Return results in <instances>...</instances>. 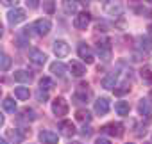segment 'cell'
I'll return each instance as SVG.
<instances>
[{"label": "cell", "instance_id": "6da1fadb", "mask_svg": "<svg viewBox=\"0 0 152 144\" xmlns=\"http://www.w3.org/2000/svg\"><path fill=\"white\" fill-rule=\"evenodd\" d=\"M90 96H91V93L88 89V84H81L77 87V91L73 93V102H77V103H88Z\"/></svg>", "mask_w": 152, "mask_h": 144}, {"label": "cell", "instance_id": "7a4b0ae2", "mask_svg": "<svg viewBox=\"0 0 152 144\" xmlns=\"http://www.w3.org/2000/svg\"><path fill=\"white\" fill-rule=\"evenodd\" d=\"M68 109H70V107H68V102H66L64 98H61V96L52 102V112H54L56 116H59V117H61V116H66V114H68Z\"/></svg>", "mask_w": 152, "mask_h": 144}, {"label": "cell", "instance_id": "3957f363", "mask_svg": "<svg viewBox=\"0 0 152 144\" xmlns=\"http://www.w3.org/2000/svg\"><path fill=\"white\" fill-rule=\"evenodd\" d=\"M106 135H111V137H122L124 135V125L122 123H107L100 128Z\"/></svg>", "mask_w": 152, "mask_h": 144}, {"label": "cell", "instance_id": "277c9868", "mask_svg": "<svg viewBox=\"0 0 152 144\" xmlns=\"http://www.w3.org/2000/svg\"><path fill=\"white\" fill-rule=\"evenodd\" d=\"M77 53H79V57H81L86 64H91V62L95 60V55H93L91 48H90L86 43H81V45L77 46Z\"/></svg>", "mask_w": 152, "mask_h": 144}, {"label": "cell", "instance_id": "5b68a950", "mask_svg": "<svg viewBox=\"0 0 152 144\" xmlns=\"http://www.w3.org/2000/svg\"><path fill=\"white\" fill-rule=\"evenodd\" d=\"M90 22H91V14L90 13H79L77 16H75V20H73V27L79 29V30H84L90 25Z\"/></svg>", "mask_w": 152, "mask_h": 144}, {"label": "cell", "instance_id": "8992f818", "mask_svg": "<svg viewBox=\"0 0 152 144\" xmlns=\"http://www.w3.org/2000/svg\"><path fill=\"white\" fill-rule=\"evenodd\" d=\"M7 20H9L11 25H18V23H22V22L25 20V11L15 7V9H11V11L7 13Z\"/></svg>", "mask_w": 152, "mask_h": 144}, {"label": "cell", "instance_id": "52a82bcc", "mask_svg": "<svg viewBox=\"0 0 152 144\" xmlns=\"http://www.w3.org/2000/svg\"><path fill=\"white\" fill-rule=\"evenodd\" d=\"M32 29L36 30L38 36H47L50 32V29H52V23L48 20H36L34 25H32Z\"/></svg>", "mask_w": 152, "mask_h": 144}, {"label": "cell", "instance_id": "ba28073f", "mask_svg": "<svg viewBox=\"0 0 152 144\" xmlns=\"http://www.w3.org/2000/svg\"><path fill=\"white\" fill-rule=\"evenodd\" d=\"M97 52H99L102 60H109L111 59V45H109V41L107 39L106 41H99L97 43Z\"/></svg>", "mask_w": 152, "mask_h": 144}, {"label": "cell", "instance_id": "9c48e42d", "mask_svg": "<svg viewBox=\"0 0 152 144\" xmlns=\"http://www.w3.org/2000/svg\"><path fill=\"white\" fill-rule=\"evenodd\" d=\"M29 59H31V62L36 64V66H43V64L47 62V55H45L41 50H38V48H34V50L29 52Z\"/></svg>", "mask_w": 152, "mask_h": 144}, {"label": "cell", "instance_id": "30bf717a", "mask_svg": "<svg viewBox=\"0 0 152 144\" xmlns=\"http://www.w3.org/2000/svg\"><path fill=\"white\" fill-rule=\"evenodd\" d=\"M54 53L57 55V57H66L68 53H70V45L66 43V41H56L54 43Z\"/></svg>", "mask_w": 152, "mask_h": 144}, {"label": "cell", "instance_id": "8fae6325", "mask_svg": "<svg viewBox=\"0 0 152 144\" xmlns=\"http://www.w3.org/2000/svg\"><path fill=\"white\" fill-rule=\"evenodd\" d=\"M39 140L43 142V144H57V133H54V132H50V130H41L39 132Z\"/></svg>", "mask_w": 152, "mask_h": 144}, {"label": "cell", "instance_id": "7c38bea8", "mask_svg": "<svg viewBox=\"0 0 152 144\" xmlns=\"http://www.w3.org/2000/svg\"><path fill=\"white\" fill-rule=\"evenodd\" d=\"M95 112L99 116H106L109 112V100L107 98H99L95 102Z\"/></svg>", "mask_w": 152, "mask_h": 144}, {"label": "cell", "instance_id": "4fadbf2b", "mask_svg": "<svg viewBox=\"0 0 152 144\" xmlns=\"http://www.w3.org/2000/svg\"><path fill=\"white\" fill-rule=\"evenodd\" d=\"M59 130H61V133H63L64 137H73L75 133H77V130H75V126H73L72 121H61Z\"/></svg>", "mask_w": 152, "mask_h": 144}, {"label": "cell", "instance_id": "5bb4252c", "mask_svg": "<svg viewBox=\"0 0 152 144\" xmlns=\"http://www.w3.org/2000/svg\"><path fill=\"white\" fill-rule=\"evenodd\" d=\"M68 69L72 71L73 77H83V75L86 73V68H84L81 62H77V60H72V62L68 64Z\"/></svg>", "mask_w": 152, "mask_h": 144}, {"label": "cell", "instance_id": "9a60e30c", "mask_svg": "<svg viewBox=\"0 0 152 144\" xmlns=\"http://www.w3.org/2000/svg\"><path fill=\"white\" fill-rule=\"evenodd\" d=\"M6 135H7V139H9L13 144H22V140H23V137H25L20 130H15V128H13V130H7Z\"/></svg>", "mask_w": 152, "mask_h": 144}, {"label": "cell", "instance_id": "2e32d148", "mask_svg": "<svg viewBox=\"0 0 152 144\" xmlns=\"http://www.w3.org/2000/svg\"><path fill=\"white\" fill-rule=\"evenodd\" d=\"M63 11L68 16L75 14V11H77V0H63Z\"/></svg>", "mask_w": 152, "mask_h": 144}, {"label": "cell", "instance_id": "e0dca14e", "mask_svg": "<svg viewBox=\"0 0 152 144\" xmlns=\"http://www.w3.org/2000/svg\"><path fill=\"white\" fill-rule=\"evenodd\" d=\"M115 82H116V71H111L109 75H106V77L102 78V87L113 89V87H115Z\"/></svg>", "mask_w": 152, "mask_h": 144}, {"label": "cell", "instance_id": "ac0fdd59", "mask_svg": "<svg viewBox=\"0 0 152 144\" xmlns=\"http://www.w3.org/2000/svg\"><path fill=\"white\" fill-rule=\"evenodd\" d=\"M140 77H141L143 82L152 84V66H143V68L140 69Z\"/></svg>", "mask_w": 152, "mask_h": 144}, {"label": "cell", "instance_id": "d6986e66", "mask_svg": "<svg viewBox=\"0 0 152 144\" xmlns=\"http://www.w3.org/2000/svg\"><path fill=\"white\" fill-rule=\"evenodd\" d=\"M64 71H66L64 64H61V62H52L50 64V73H54L56 77H64Z\"/></svg>", "mask_w": 152, "mask_h": 144}, {"label": "cell", "instance_id": "ffe728a7", "mask_svg": "<svg viewBox=\"0 0 152 144\" xmlns=\"http://www.w3.org/2000/svg\"><path fill=\"white\" fill-rule=\"evenodd\" d=\"M138 110H140V114H143V116H147V117H152V107L148 105L147 100H140Z\"/></svg>", "mask_w": 152, "mask_h": 144}, {"label": "cell", "instance_id": "44dd1931", "mask_svg": "<svg viewBox=\"0 0 152 144\" xmlns=\"http://www.w3.org/2000/svg\"><path fill=\"white\" fill-rule=\"evenodd\" d=\"M11 64H13V60L7 53H0V71H7L11 68Z\"/></svg>", "mask_w": 152, "mask_h": 144}, {"label": "cell", "instance_id": "7402d4cb", "mask_svg": "<svg viewBox=\"0 0 152 144\" xmlns=\"http://www.w3.org/2000/svg\"><path fill=\"white\" fill-rule=\"evenodd\" d=\"M31 73H27V71H23V69H18V71H15V80L16 82H31Z\"/></svg>", "mask_w": 152, "mask_h": 144}, {"label": "cell", "instance_id": "603a6c76", "mask_svg": "<svg viewBox=\"0 0 152 144\" xmlns=\"http://www.w3.org/2000/svg\"><path fill=\"white\" fill-rule=\"evenodd\" d=\"M115 110L118 112V116H127L129 110H131V107H129L127 102H118V103L115 105Z\"/></svg>", "mask_w": 152, "mask_h": 144}, {"label": "cell", "instance_id": "cb8c5ba5", "mask_svg": "<svg viewBox=\"0 0 152 144\" xmlns=\"http://www.w3.org/2000/svg\"><path fill=\"white\" fill-rule=\"evenodd\" d=\"M122 11H124V7H122L120 4H111V6H107V7H106V13H107V14H111V16H120V14H122Z\"/></svg>", "mask_w": 152, "mask_h": 144}, {"label": "cell", "instance_id": "d4e9b609", "mask_svg": "<svg viewBox=\"0 0 152 144\" xmlns=\"http://www.w3.org/2000/svg\"><path fill=\"white\" fill-rule=\"evenodd\" d=\"M15 96H16L18 100H29L31 91H29V87H16V89H15Z\"/></svg>", "mask_w": 152, "mask_h": 144}, {"label": "cell", "instance_id": "484cf974", "mask_svg": "<svg viewBox=\"0 0 152 144\" xmlns=\"http://www.w3.org/2000/svg\"><path fill=\"white\" fill-rule=\"evenodd\" d=\"M52 87H54V80H52L50 77H43V78H39V89L48 91V89H52Z\"/></svg>", "mask_w": 152, "mask_h": 144}, {"label": "cell", "instance_id": "4316f807", "mask_svg": "<svg viewBox=\"0 0 152 144\" xmlns=\"http://www.w3.org/2000/svg\"><path fill=\"white\" fill-rule=\"evenodd\" d=\"M2 105H4V109H6L7 112H15V110H16V102H15L13 98H6V100L2 102Z\"/></svg>", "mask_w": 152, "mask_h": 144}, {"label": "cell", "instance_id": "83f0119b", "mask_svg": "<svg viewBox=\"0 0 152 144\" xmlns=\"http://www.w3.org/2000/svg\"><path fill=\"white\" fill-rule=\"evenodd\" d=\"M75 117H77L79 121H83V123H88L90 119H91V116H90V112L88 110H77V114H75Z\"/></svg>", "mask_w": 152, "mask_h": 144}, {"label": "cell", "instance_id": "f1b7e54d", "mask_svg": "<svg viewBox=\"0 0 152 144\" xmlns=\"http://www.w3.org/2000/svg\"><path fill=\"white\" fill-rule=\"evenodd\" d=\"M22 114H23V117H25V119H29V121H34V119L38 117V116H36V112H34L32 109H23V110H22Z\"/></svg>", "mask_w": 152, "mask_h": 144}, {"label": "cell", "instance_id": "f546056e", "mask_svg": "<svg viewBox=\"0 0 152 144\" xmlns=\"http://www.w3.org/2000/svg\"><path fill=\"white\" fill-rule=\"evenodd\" d=\"M43 9L47 11V14H54V11H56V6H54V2H52V0H47V2L43 4Z\"/></svg>", "mask_w": 152, "mask_h": 144}, {"label": "cell", "instance_id": "4dcf8cb0", "mask_svg": "<svg viewBox=\"0 0 152 144\" xmlns=\"http://www.w3.org/2000/svg\"><path fill=\"white\" fill-rule=\"evenodd\" d=\"M129 91H131V87L124 84V86H118V87L115 89V94H116V96H124V94H125V93H129Z\"/></svg>", "mask_w": 152, "mask_h": 144}, {"label": "cell", "instance_id": "1f68e13d", "mask_svg": "<svg viewBox=\"0 0 152 144\" xmlns=\"http://www.w3.org/2000/svg\"><path fill=\"white\" fill-rule=\"evenodd\" d=\"M140 41H141V48H143V50H152V39H148V37H141Z\"/></svg>", "mask_w": 152, "mask_h": 144}, {"label": "cell", "instance_id": "d6a6232c", "mask_svg": "<svg viewBox=\"0 0 152 144\" xmlns=\"http://www.w3.org/2000/svg\"><path fill=\"white\" fill-rule=\"evenodd\" d=\"M36 96H38V100H39V102H45V100H48V94H47V91H45V89H39Z\"/></svg>", "mask_w": 152, "mask_h": 144}, {"label": "cell", "instance_id": "836d02e7", "mask_svg": "<svg viewBox=\"0 0 152 144\" xmlns=\"http://www.w3.org/2000/svg\"><path fill=\"white\" fill-rule=\"evenodd\" d=\"M38 6H39V0H27V7H31V9H38Z\"/></svg>", "mask_w": 152, "mask_h": 144}, {"label": "cell", "instance_id": "e575fe53", "mask_svg": "<svg viewBox=\"0 0 152 144\" xmlns=\"http://www.w3.org/2000/svg\"><path fill=\"white\" fill-rule=\"evenodd\" d=\"M81 133H83L84 137H90V135H91V128H90V126H84V128L81 130Z\"/></svg>", "mask_w": 152, "mask_h": 144}, {"label": "cell", "instance_id": "d590c367", "mask_svg": "<svg viewBox=\"0 0 152 144\" xmlns=\"http://www.w3.org/2000/svg\"><path fill=\"white\" fill-rule=\"evenodd\" d=\"M4 6H16L18 4V0H0Z\"/></svg>", "mask_w": 152, "mask_h": 144}, {"label": "cell", "instance_id": "8d00e7d4", "mask_svg": "<svg viewBox=\"0 0 152 144\" xmlns=\"http://www.w3.org/2000/svg\"><path fill=\"white\" fill-rule=\"evenodd\" d=\"M95 144H111V142H109L107 139H97V142H95Z\"/></svg>", "mask_w": 152, "mask_h": 144}, {"label": "cell", "instance_id": "74e56055", "mask_svg": "<svg viewBox=\"0 0 152 144\" xmlns=\"http://www.w3.org/2000/svg\"><path fill=\"white\" fill-rule=\"evenodd\" d=\"M2 34H4V27H2V23H0V37H2Z\"/></svg>", "mask_w": 152, "mask_h": 144}, {"label": "cell", "instance_id": "f35d334b", "mask_svg": "<svg viewBox=\"0 0 152 144\" xmlns=\"http://www.w3.org/2000/svg\"><path fill=\"white\" fill-rule=\"evenodd\" d=\"M2 125H4V116L0 114V126H2Z\"/></svg>", "mask_w": 152, "mask_h": 144}, {"label": "cell", "instance_id": "ab89813d", "mask_svg": "<svg viewBox=\"0 0 152 144\" xmlns=\"http://www.w3.org/2000/svg\"><path fill=\"white\" fill-rule=\"evenodd\" d=\"M0 144H7V142H6V140H4V139H0Z\"/></svg>", "mask_w": 152, "mask_h": 144}, {"label": "cell", "instance_id": "60d3db41", "mask_svg": "<svg viewBox=\"0 0 152 144\" xmlns=\"http://www.w3.org/2000/svg\"><path fill=\"white\" fill-rule=\"evenodd\" d=\"M147 29H148V30H150V32H152V23H150V25H148V27H147Z\"/></svg>", "mask_w": 152, "mask_h": 144}, {"label": "cell", "instance_id": "b9f144b4", "mask_svg": "<svg viewBox=\"0 0 152 144\" xmlns=\"http://www.w3.org/2000/svg\"><path fill=\"white\" fill-rule=\"evenodd\" d=\"M99 2H102V4H106V2H109V0H99Z\"/></svg>", "mask_w": 152, "mask_h": 144}, {"label": "cell", "instance_id": "7bdbcfd3", "mask_svg": "<svg viewBox=\"0 0 152 144\" xmlns=\"http://www.w3.org/2000/svg\"><path fill=\"white\" fill-rule=\"evenodd\" d=\"M81 4H88V0H81Z\"/></svg>", "mask_w": 152, "mask_h": 144}, {"label": "cell", "instance_id": "ee69618b", "mask_svg": "<svg viewBox=\"0 0 152 144\" xmlns=\"http://www.w3.org/2000/svg\"><path fill=\"white\" fill-rule=\"evenodd\" d=\"M72 144H81V142H72Z\"/></svg>", "mask_w": 152, "mask_h": 144}, {"label": "cell", "instance_id": "f6af8a7d", "mask_svg": "<svg viewBox=\"0 0 152 144\" xmlns=\"http://www.w3.org/2000/svg\"><path fill=\"white\" fill-rule=\"evenodd\" d=\"M147 2H150V4H152V0H147Z\"/></svg>", "mask_w": 152, "mask_h": 144}, {"label": "cell", "instance_id": "bcb514c9", "mask_svg": "<svg viewBox=\"0 0 152 144\" xmlns=\"http://www.w3.org/2000/svg\"><path fill=\"white\" fill-rule=\"evenodd\" d=\"M150 98H152V91H150Z\"/></svg>", "mask_w": 152, "mask_h": 144}, {"label": "cell", "instance_id": "7dc6e473", "mask_svg": "<svg viewBox=\"0 0 152 144\" xmlns=\"http://www.w3.org/2000/svg\"><path fill=\"white\" fill-rule=\"evenodd\" d=\"M0 94H2V89H0Z\"/></svg>", "mask_w": 152, "mask_h": 144}, {"label": "cell", "instance_id": "c3c4849f", "mask_svg": "<svg viewBox=\"0 0 152 144\" xmlns=\"http://www.w3.org/2000/svg\"><path fill=\"white\" fill-rule=\"evenodd\" d=\"M145 144H150V142H145Z\"/></svg>", "mask_w": 152, "mask_h": 144}, {"label": "cell", "instance_id": "681fc988", "mask_svg": "<svg viewBox=\"0 0 152 144\" xmlns=\"http://www.w3.org/2000/svg\"><path fill=\"white\" fill-rule=\"evenodd\" d=\"M129 144H132V142H129Z\"/></svg>", "mask_w": 152, "mask_h": 144}]
</instances>
